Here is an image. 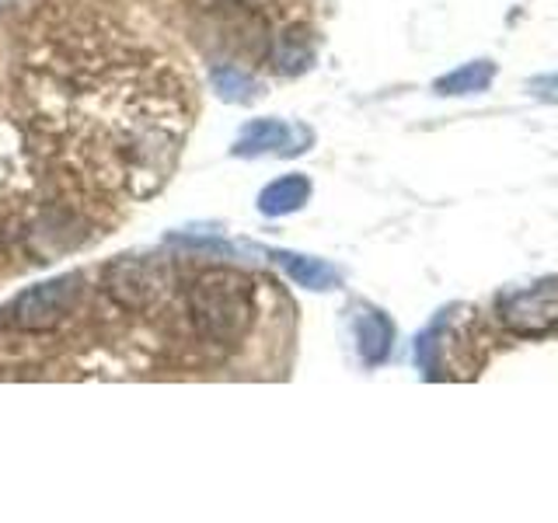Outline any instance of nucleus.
I'll use <instances>...</instances> for the list:
<instances>
[{
    "mask_svg": "<svg viewBox=\"0 0 558 523\" xmlns=\"http://www.w3.org/2000/svg\"><path fill=\"white\" fill-rule=\"evenodd\" d=\"M266 279L231 266H203L182 276L179 314L189 366H217L258 331Z\"/></svg>",
    "mask_w": 558,
    "mask_h": 523,
    "instance_id": "2",
    "label": "nucleus"
},
{
    "mask_svg": "<svg viewBox=\"0 0 558 523\" xmlns=\"http://www.w3.org/2000/svg\"><path fill=\"white\" fill-rule=\"evenodd\" d=\"M272 258L296 287H307V290H336L339 287V272L322 258L296 255V252H272Z\"/></svg>",
    "mask_w": 558,
    "mask_h": 523,
    "instance_id": "7",
    "label": "nucleus"
},
{
    "mask_svg": "<svg viewBox=\"0 0 558 523\" xmlns=\"http://www.w3.org/2000/svg\"><path fill=\"white\" fill-rule=\"evenodd\" d=\"M49 174L43 154L28 133L22 105H0V269H8L14 252L39 231L49 214Z\"/></svg>",
    "mask_w": 558,
    "mask_h": 523,
    "instance_id": "3",
    "label": "nucleus"
},
{
    "mask_svg": "<svg viewBox=\"0 0 558 523\" xmlns=\"http://www.w3.org/2000/svg\"><path fill=\"white\" fill-rule=\"evenodd\" d=\"M290 139H293V130L287 126V122H279V119H255V122H248V126L241 130L238 144H234V154L238 157H258V154H269V150L293 154Z\"/></svg>",
    "mask_w": 558,
    "mask_h": 523,
    "instance_id": "6",
    "label": "nucleus"
},
{
    "mask_svg": "<svg viewBox=\"0 0 558 523\" xmlns=\"http://www.w3.org/2000/svg\"><path fill=\"white\" fill-rule=\"evenodd\" d=\"M214 87L217 95L227 98V101H252L258 95V81L248 74V70H241L234 63H223V66H214Z\"/></svg>",
    "mask_w": 558,
    "mask_h": 523,
    "instance_id": "11",
    "label": "nucleus"
},
{
    "mask_svg": "<svg viewBox=\"0 0 558 523\" xmlns=\"http://www.w3.org/2000/svg\"><path fill=\"white\" fill-rule=\"evenodd\" d=\"M527 87H531V95H534L537 101H551V105H558V74L534 77Z\"/></svg>",
    "mask_w": 558,
    "mask_h": 523,
    "instance_id": "12",
    "label": "nucleus"
},
{
    "mask_svg": "<svg viewBox=\"0 0 558 523\" xmlns=\"http://www.w3.org/2000/svg\"><path fill=\"white\" fill-rule=\"evenodd\" d=\"M185 4L209 14H238L262 25H293L304 11V0H185Z\"/></svg>",
    "mask_w": 558,
    "mask_h": 523,
    "instance_id": "5",
    "label": "nucleus"
},
{
    "mask_svg": "<svg viewBox=\"0 0 558 523\" xmlns=\"http://www.w3.org/2000/svg\"><path fill=\"white\" fill-rule=\"evenodd\" d=\"M307 199H311V182L304 179V174H287V179H276L272 185L262 188L258 214L287 217V214H296Z\"/></svg>",
    "mask_w": 558,
    "mask_h": 523,
    "instance_id": "8",
    "label": "nucleus"
},
{
    "mask_svg": "<svg viewBox=\"0 0 558 523\" xmlns=\"http://www.w3.org/2000/svg\"><path fill=\"white\" fill-rule=\"evenodd\" d=\"M17 87L57 203L84 220L161 192L192 126L174 63L98 17L32 32Z\"/></svg>",
    "mask_w": 558,
    "mask_h": 523,
    "instance_id": "1",
    "label": "nucleus"
},
{
    "mask_svg": "<svg viewBox=\"0 0 558 523\" xmlns=\"http://www.w3.org/2000/svg\"><path fill=\"white\" fill-rule=\"evenodd\" d=\"M499 321L520 339H537L558 331V279L551 283H537L531 290L502 293L496 304Z\"/></svg>",
    "mask_w": 558,
    "mask_h": 523,
    "instance_id": "4",
    "label": "nucleus"
},
{
    "mask_svg": "<svg viewBox=\"0 0 558 523\" xmlns=\"http://www.w3.org/2000/svg\"><path fill=\"white\" fill-rule=\"evenodd\" d=\"M391 339H395V328L380 311H363L356 318V349L366 366H377L388 360Z\"/></svg>",
    "mask_w": 558,
    "mask_h": 523,
    "instance_id": "9",
    "label": "nucleus"
},
{
    "mask_svg": "<svg viewBox=\"0 0 558 523\" xmlns=\"http://www.w3.org/2000/svg\"><path fill=\"white\" fill-rule=\"evenodd\" d=\"M496 77V63L488 60H475V63H464L458 70H450V74H444L440 81H436V95H478L485 92L488 84H493Z\"/></svg>",
    "mask_w": 558,
    "mask_h": 523,
    "instance_id": "10",
    "label": "nucleus"
}]
</instances>
